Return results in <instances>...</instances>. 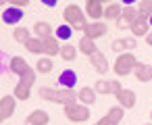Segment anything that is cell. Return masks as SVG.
I'll return each instance as SVG.
<instances>
[{
	"label": "cell",
	"mask_w": 152,
	"mask_h": 125,
	"mask_svg": "<svg viewBox=\"0 0 152 125\" xmlns=\"http://www.w3.org/2000/svg\"><path fill=\"white\" fill-rule=\"evenodd\" d=\"M117 102H119V106H123V108H133L135 102H137V96H135L133 90H127V88H125L121 94H117Z\"/></svg>",
	"instance_id": "obj_14"
},
{
	"label": "cell",
	"mask_w": 152,
	"mask_h": 125,
	"mask_svg": "<svg viewBox=\"0 0 152 125\" xmlns=\"http://www.w3.org/2000/svg\"><path fill=\"white\" fill-rule=\"evenodd\" d=\"M135 65H137V58L133 52H125V54H119L115 58V65H113V71L117 77H125L129 75L131 71H135Z\"/></svg>",
	"instance_id": "obj_4"
},
{
	"label": "cell",
	"mask_w": 152,
	"mask_h": 125,
	"mask_svg": "<svg viewBox=\"0 0 152 125\" xmlns=\"http://www.w3.org/2000/svg\"><path fill=\"white\" fill-rule=\"evenodd\" d=\"M63 113H65L67 121H71V123H86V121L92 117V113H90V106H86V104H79V102L65 104V106H63Z\"/></svg>",
	"instance_id": "obj_3"
},
{
	"label": "cell",
	"mask_w": 152,
	"mask_h": 125,
	"mask_svg": "<svg viewBox=\"0 0 152 125\" xmlns=\"http://www.w3.org/2000/svg\"><path fill=\"white\" fill-rule=\"evenodd\" d=\"M148 21H150V25H152V17H150V19H148Z\"/></svg>",
	"instance_id": "obj_39"
},
{
	"label": "cell",
	"mask_w": 152,
	"mask_h": 125,
	"mask_svg": "<svg viewBox=\"0 0 152 125\" xmlns=\"http://www.w3.org/2000/svg\"><path fill=\"white\" fill-rule=\"evenodd\" d=\"M90 65L94 67V71L98 73V75H104L110 67H108V58H106V54H102L100 50L94 54V56H90Z\"/></svg>",
	"instance_id": "obj_11"
},
{
	"label": "cell",
	"mask_w": 152,
	"mask_h": 125,
	"mask_svg": "<svg viewBox=\"0 0 152 125\" xmlns=\"http://www.w3.org/2000/svg\"><path fill=\"white\" fill-rule=\"evenodd\" d=\"M104 9L106 4L102 0H88L83 4V11H86V17H90L92 21H100V17L104 19Z\"/></svg>",
	"instance_id": "obj_7"
},
{
	"label": "cell",
	"mask_w": 152,
	"mask_h": 125,
	"mask_svg": "<svg viewBox=\"0 0 152 125\" xmlns=\"http://www.w3.org/2000/svg\"><path fill=\"white\" fill-rule=\"evenodd\" d=\"M63 19H65V25L73 27V31H83L86 25H88L83 9L79 4H67L65 11H63Z\"/></svg>",
	"instance_id": "obj_2"
},
{
	"label": "cell",
	"mask_w": 152,
	"mask_h": 125,
	"mask_svg": "<svg viewBox=\"0 0 152 125\" xmlns=\"http://www.w3.org/2000/svg\"><path fill=\"white\" fill-rule=\"evenodd\" d=\"M131 34H133V38H146L150 34V21L144 17H137V21L131 25Z\"/></svg>",
	"instance_id": "obj_15"
},
{
	"label": "cell",
	"mask_w": 152,
	"mask_h": 125,
	"mask_svg": "<svg viewBox=\"0 0 152 125\" xmlns=\"http://www.w3.org/2000/svg\"><path fill=\"white\" fill-rule=\"evenodd\" d=\"M13 96H15L17 100H21V102H27V100L31 98V86L19 81V83L15 86V90H13Z\"/></svg>",
	"instance_id": "obj_18"
},
{
	"label": "cell",
	"mask_w": 152,
	"mask_h": 125,
	"mask_svg": "<svg viewBox=\"0 0 152 125\" xmlns=\"http://www.w3.org/2000/svg\"><path fill=\"white\" fill-rule=\"evenodd\" d=\"M150 121H152V110H150Z\"/></svg>",
	"instance_id": "obj_41"
},
{
	"label": "cell",
	"mask_w": 152,
	"mask_h": 125,
	"mask_svg": "<svg viewBox=\"0 0 152 125\" xmlns=\"http://www.w3.org/2000/svg\"><path fill=\"white\" fill-rule=\"evenodd\" d=\"M44 7H50V9L56 7V0H44Z\"/></svg>",
	"instance_id": "obj_37"
},
{
	"label": "cell",
	"mask_w": 152,
	"mask_h": 125,
	"mask_svg": "<svg viewBox=\"0 0 152 125\" xmlns=\"http://www.w3.org/2000/svg\"><path fill=\"white\" fill-rule=\"evenodd\" d=\"M52 67H54L52 58H50V56H42V58L38 61V65H36V71L42 73V75H48V73L52 71Z\"/></svg>",
	"instance_id": "obj_26"
},
{
	"label": "cell",
	"mask_w": 152,
	"mask_h": 125,
	"mask_svg": "<svg viewBox=\"0 0 152 125\" xmlns=\"http://www.w3.org/2000/svg\"><path fill=\"white\" fill-rule=\"evenodd\" d=\"M25 50L31 52V54H44V40L31 36V38L25 42Z\"/></svg>",
	"instance_id": "obj_23"
},
{
	"label": "cell",
	"mask_w": 152,
	"mask_h": 125,
	"mask_svg": "<svg viewBox=\"0 0 152 125\" xmlns=\"http://www.w3.org/2000/svg\"><path fill=\"white\" fill-rule=\"evenodd\" d=\"M23 19V13H21V9H15V7H9L7 4V9L2 11V21H4V25H15V27H19L17 23Z\"/></svg>",
	"instance_id": "obj_10"
},
{
	"label": "cell",
	"mask_w": 152,
	"mask_h": 125,
	"mask_svg": "<svg viewBox=\"0 0 152 125\" xmlns=\"http://www.w3.org/2000/svg\"><path fill=\"white\" fill-rule=\"evenodd\" d=\"M137 15L144 17V19H150L152 17V0H142V2H137Z\"/></svg>",
	"instance_id": "obj_28"
},
{
	"label": "cell",
	"mask_w": 152,
	"mask_h": 125,
	"mask_svg": "<svg viewBox=\"0 0 152 125\" xmlns=\"http://www.w3.org/2000/svg\"><path fill=\"white\" fill-rule=\"evenodd\" d=\"M117 29H131V25L125 23L123 19H117Z\"/></svg>",
	"instance_id": "obj_36"
},
{
	"label": "cell",
	"mask_w": 152,
	"mask_h": 125,
	"mask_svg": "<svg viewBox=\"0 0 152 125\" xmlns=\"http://www.w3.org/2000/svg\"><path fill=\"white\" fill-rule=\"evenodd\" d=\"M34 34H36V38H40V40H48V38H52V27H50L48 21H38V23L34 25Z\"/></svg>",
	"instance_id": "obj_20"
},
{
	"label": "cell",
	"mask_w": 152,
	"mask_h": 125,
	"mask_svg": "<svg viewBox=\"0 0 152 125\" xmlns=\"http://www.w3.org/2000/svg\"><path fill=\"white\" fill-rule=\"evenodd\" d=\"M29 4V0H9V7H15V9H25Z\"/></svg>",
	"instance_id": "obj_35"
},
{
	"label": "cell",
	"mask_w": 152,
	"mask_h": 125,
	"mask_svg": "<svg viewBox=\"0 0 152 125\" xmlns=\"http://www.w3.org/2000/svg\"><path fill=\"white\" fill-rule=\"evenodd\" d=\"M94 90H96V94L106 96V94H110V81H108V79H98V81L94 83Z\"/></svg>",
	"instance_id": "obj_30"
},
{
	"label": "cell",
	"mask_w": 152,
	"mask_h": 125,
	"mask_svg": "<svg viewBox=\"0 0 152 125\" xmlns=\"http://www.w3.org/2000/svg\"><path fill=\"white\" fill-rule=\"evenodd\" d=\"M15 110H17V98L2 96V100H0V121H9Z\"/></svg>",
	"instance_id": "obj_8"
},
{
	"label": "cell",
	"mask_w": 152,
	"mask_h": 125,
	"mask_svg": "<svg viewBox=\"0 0 152 125\" xmlns=\"http://www.w3.org/2000/svg\"><path fill=\"white\" fill-rule=\"evenodd\" d=\"M96 90L94 88H88V86H83L81 90H79V104H86V106H90V104H94L96 102Z\"/></svg>",
	"instance_id": "obj_22"
},
{
	"label": "cell",
	"mask_w": 152,
	"mask_h": 125,
	"mask_svg": "<svg viewBox=\"0 0 152 125\" xmlns=\"http://www.w3.org/2000/svg\"><path fill=\"white\" fill-rule=\"evenodd\" d=\"M123 117H125V108L117 104V106H110L108 113H106L104 117H100L94 125H119V123L123 121Z\"/></svg>",
	"instance_id": "obj_5"
},
{
	"label": "cell",
	"mask_w": 152,
	"mask_h": 125,
	"mask_svg": "<svg viewBox=\"0 0 152 125\" xmlns=\"http://www.w3.org/2000/svg\"><path fill=\"white\" fill-rule=\"evenodd\" d=\"M144 40H146V44H148V46H152V31H150V34L144 38Z\"/></svg>",
	"instance_id": "obj_38"
},
{
	"label": "cell",
	"mask_w": 152,
	"mask_h": 125,
	"mask_svg": "<svg viewBox=\"0 0 152 125\" xmlns=\"http://www.w3.org/2000/svg\"><path fill=\"white\" fill-rule=\"evenodd\" d=\"M58 83H61L63 90H75L77 73H75L73 69H65V71H61V75H58Z\"/></svg>",
	"instance_id": "obj_13"
},
{
	"label": "cell",
	"mask_w": 152,
	"mask_h": 125,
	"mask_svg": "<svg viewBox=\"0 0 152 125\" xmlns=\"http://www.w3.org/2000/svg\"><path fill=\"white\" fill-rule=\"evenodd\" d=\"M106 34H108V25L104 21H90L86 25V29H83V36L90 38V40H94V42L98 38H104Z\"/></svg>",
	"instance_id": "obj_6"
},
{
	"label": "cell",
	"mask_w": 152,
	"mask_h": 125,
	"mask_svg": "<svg viewBox=\"0 0 152 125\" xmlns=\"http://www.w3.org/2000/svg\"><path fill=\"white\" fill-rule=\"evenodd\" d=\"M9 69H11V73H15V75H25L31 67H29V63L23 58V56H13L11 61H9Z\"/></svg>",
	"instance_id": "obj_12"
},
{
	"label": "cell",
	"mask_w": 152,
	"mask_h": 125,
	"mask_svg": "<svg viewBox=\"0 0 152 125\" xmlns=\"http://www.w3.org/2000/svg\"><path fill=\"white\" fill-rule=\"evenodd\" d=\"M110 48H113V52H115L117 56H119V54H125V52H127V48H125V40H113Z\"/></svg>",
	"instance_id": "obj_31"
},
{
	"label": "cell",
	"mask_w": 152,
	"mask_h": 125,
	"mask_svg": "<svg viewBox=\"0 0 152 125\" xmlns=\"http://www.w3.org/2000/svg\"><path fill=\"white\" fill-rule=\"evenodd\" d=\"M133 73H135V79L142 81V83H150V81H152V67H150V65L137 63Z\"/></svg>",
	"instance_id": "obj_16"
},
{
	"label": "cell",
	"mask_w": 152,
	"mask_h": 125,
	"mask_svg": "<svg viewBox=\"0 0 152 125\" xmlns=\"http://www.w3.org/2000/svg\"><path fill=\"white\" fill-rule=\"evenodd\" d=\"M48 123H50V115L42 108H34L25 119V125H48Z\"/></svg>",
	"instance_id": "obj_9"
},
{
	"label": "cell",
	"mask_w": 152,
	"mask_h": 125,
	"mask_svg": "<svg viewBox=\"0 0 152 125\" xmlns=\"http://www.w3.org/2000/svg\"><path fill=\"white\" fill-rule=\"evenodd\" d=\"M123 90H125V88L121 86V81H117V79H113V81H110V94H113V96H117V94H121Z\"/></svg>",
	"instance_id": "obj_34"
},
{
	"label": "cell",
	"mask_w": 152,
	"mask_h": 125,
	"mask_svg": "<svg viewBox=\"0 0 152 125\" xmlns=\"http://www.w3.org/2000/svg\"><path fill=\"white\" fill-rule=\"evenodd\" d=\"M121 15H123V7L119 2L106 4V9H104V19L106 21H117V19H121Z\"/></svg>",
	"instance_id": "obj_19"
},
{
	"label": "cell",
	"mask_w": 152,
	"mask_h": 125,
	"mask_svg": "<svg viewBox=\"0 0 152 125\" xmlns=\"http://www.w3.org/2000/svg\"><path fill=\"white\" fill-rule=\"evenodd\" d=\"M31 38V34H29V29L27 27H23V25H19V27H15L13 29V40L17 42V44H23L25 46V42Z\"/></svg>",
	"instance_id": "obj_24"
},
{
	"label": "cell",
	"mask_w": 152,
	"mask_h": 125,
	"mask_svg": "<svg viewBox=\"0 0 152 125\" xmlns=\"http://www.w3.org/2000/svg\"><path fill=\"white\" fill-rule=\"evenodd\" d=\"M144 125H152V121H150V123H144Z\"/></svg>",
	"instance_id": "obj_40"
},
{
	"label": "cell",
	"mask_w": 152,
	"mask_h": 125,
	"mask_svg": "<svg viewBox=\"0 0 152 125\" xmlns=\"http://www.w3.org/2000/svg\"><path fill=\"white\" fill-rule=\"evenodd\" d=\"M40 98L46 100V102H56V104H71V102H77L79 100V92L75 90H56V88H48V86H42L38 90Z\"/></svg>",
	"instance_id": "obj_1"
},
{
	"label": "cell",
	"mask_w": 152,
	"mask_h": 125,
	"mask_svg": "<svg viewBox=\"0 0 152 125\" xmlns=\"http://www.w3.org/2000/svg\"><path fill=\"white\" fill-rule=\"evenodd\" d=\"M56 40H65L67 44H69V38L73 36V27H69V25H61V27H56Z\"/></svg>",
	"instance_id": "obj_29"
},
{
	"label": "cell",
	"mask_w": 152,
	"mask_h": 125,
	"mask_svg": "<svg viewBox=\"0 0 152 125\" xmlns=\"http://www.w3.org/2000/svg\"><path fill=\"white\" fill-rule=\"evenodd\" d=\"M36 77H38V71H36V69H29V71H27L25 75H21V77H19V81L34 86V83H36Z\"/></svg>",
	"instance_id": "obj_32"
},
{
	"label": "cell",
	"mask_w": 152,
	"mask_h": 125,
	"mask_svg": "<svg viewBox=\"0 0 152 125\" xmlns=\"http://www.w3.org/2000/svg\"><path fill=\"white\" fill-rule=\"evenodd\" d=\"M125 40V48H127V52H131V50H137V40L133 38V36H129V38H123Z\"/></svg>",
	"instance_id": "obj_33"
},
{
	"label": "cell",
	"mask_w": 152,
	"mask_h": 125,
	"mask_svg": "<svg viewBox=\"0 0 152 125\" xmlns=\"http://www.w3.org/2000/svg\"><path fill=\"white\" fill-rule=\"evenodd\" d=\"M44 54L46 56H56V54H61V44H58V40H56V36H52V38H48V40H44Z\"/></svg>",
	"instance_id": "obj_21"
},
{
	"label": "cell",
	"mask_w": 152,
	"mask_h": 125,
	"mask_svg": "<svg viewBox=\"0 0 152 125\" xmlns=\"http://www.w3.org/2000/svg\"><path fill=\"white\" fill-rule=\"evenodd\" d=\"M65 63H71V61H75L77 58V48L75 46H71V44H63L61 46V54H58Z\"/></svg>",
	"instance_id": "obj_25"
},
{
	"label": "cell",
	"mask_w": 152,
	"mask_h": 125,
	"mask_svg": "<svg viewBox=\"0 0 152 125\" xmlns=\"http://www.w3.org/2000/svg\"><path fill=\"white\" fill-rule=\"evenodd\" d=\"M137 9H133V4L131 7H123V15H121V19L125 21V23H129V25H133L135 21H137Z\"/></svg>",
	"instance_id": "obj_27"
},
{
	"label": "cell",
	"mask_w": 152,
	"mask_h": 125,
	"mask_svg": "<svg viewBox=\"0 0 152 125\" xmlns=\"http://www.w3.org/2000/svg\"><path fill=\"white\" fill-rule=\"evenodd\" d=\"M77 50H79V52H83L86 56H94V54L98 52V46H96V42H94V40H90V38H86V36H81Z\"/></svg>",
	"instance_id": "obj_17"
}]
</instances>
